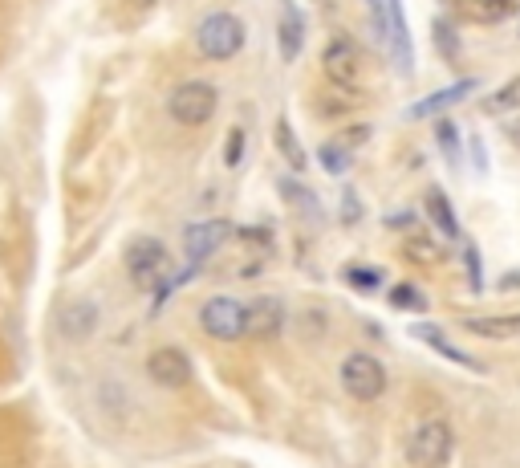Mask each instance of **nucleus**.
I'll use <instances>...</instances> for the list:
<instances>
[{
    "instance_id": "obj_1",
    "label": "nucleus",
    "mask_w": 520,
    "mask_h": 468,
    "mask_svg": "<svg viewBox=\"0 0 520 468\" xmlns=\"http://www.w3.org/2000/svg\"><path fill=\"white\" fill-rule=\"evenodd\" d=\"M244 21L236 13H208L200 21V29H195V45H200L204 57H212V62H228V57H236L244 49Z\"/></svg>"
},
{
    "instance_id": "obj_2",
    "label": "nucleus",
    "mask_w": 520,
    "mask_h": 468,
    "mask_svg": "<svg viewBox=\"0 0 520 468\" xmlns=\"http://www.w3.org/2000/svg\"><path fill=\"white\" fill-rule=\"evenodd\" d=\"M220 106V94L212 82H200V78H191V82H179L167 98V110H171V119L183 123V127H204L212 114Z\"/></svg>"
},
{
    "instance_id": "obj_3",
    "label": "nucleus",
    "mask_w": 520,
    "mask_h": 468,
    "mask_svg": "<svg viewBox=\"0 0 520 468\" xmlns=\"http://www.w3.org/2000/svg\"><path fill=\"white\" fill-rule=\"evenodd\" d=\"M455 436L443 420H423L411 436H407V464L411 468H443L451 460Z\"/></svg>"
},
{
    "instance_id": "obj_4",
    "label": "nucleus",
    "mask_w": 520,
    "mask_h": 468,
    "mask_svg": "<svg viewBox=\"0 0 520 468\" xmlns=\"http://www.w3.org/2000/svg\"><path fill=\"white\" fill-rule=\"evenodd\" d=\"M342 387L358 403H374L386 391V367L374 355H366V350H354V355L342 359Z\"/></svg>"
},
{
    "instance_id": "obj_5",
    "label": "nucleus",
    "mask_w": 520,
    "mask_h": 468,
    "mask_svg": "<svg viewBox=\"0 0 520 468\" xmlns=\"http://www.w3.org/2000/svg\"><path fill=\"white\" fill-rule=\"evenodd\" d=\"M126 273H130V281H135L139 289H155L159 281H167L171 257H167L163 241H155V237L130 241V249H126Z\"/></svg>"
},
{
    "instance_id": "obj_6",
    "label": "nucleus",
    "mask_w": 520,
    "mask_h": 468,
    "mask_svg": "<svg viewBox=\"0 0 520 468\" xmlns=\"http://www.w3.org/2000/svg\"><path fill=\"white\" fill-rule=\"evenodd\" d=\"M244 322H248L244 302H236V298H228V294H216V298H208V302L200 306V326H204L216 342H236V338H244Z\"/></svg>"
},
{
    "instance_id": "obj_7",
    "label": "nucleus",
    "mask_w": 520,
    "mask_h": 468,
    "mask_svg": "<svg viewBox=\"0 0 520 468\" xmlns=\"http://www.w3.org/2000/svg\"><path fill=\"white\" fill-rule=\"evenodd\" d=\"M382 5V33H386V45H390V57H395V70L399 74H411L415 70V45H411V29H407V13H403V0H378Z\"/></svg>"
},
{
    "instance_id": "obj_8",
    "label": "nucleus",
    "mask_w": 520,
    "mask_h": 468,
    "mask_svg": "<svg viewBox=\"0 0 520 468\" xmlns=\"http://www.w3.org/2000/svg\"><path fill=\"white\" fill-rule=\"evenodd\" d=\"M228 237H232V224H228V220L187 224V228H183V257H187V265H204L208 257H216Z\"/></svg>"
},
{
    "instance_id": "obj_9",
    "label": "nucleus",
    "mask_w": 520,
    "mask_h": 468,
    "mask_svg": "<svg viewBox=\"0 0 520 468\" xmlns=\"http://www.w3.org/2000/svg\"><path fill=\"white\" fill-rule=\"evenodd\" d=\"M321 70H325V78H330L334 86L354 90L358 70H362V62H358V45L346 41V37H334L330 45H325V53H321Z\"/></svg>"
},
{
    "instance_id": "obj_10",
    "label": "nucleus",
    "mask_w": 520,
    "mask_h": 468,
    "mask_svg": "<svg viewBox=\"0 0 520 468\" xmlns=\"http://www.w3.org/2000/svg\"><path fill=\"white\" fill-rule=\"evenodd\" d=\"M147 375H151L159 387L179 391V387L191 383V359L183 355L179 346H159V350H151V359H147Z\"/></svg>"
},
{
    "instance_id": "obj_11",
    "label": "nucleus",
    "mask_w": 520,
    "mask_h": 468,
    "mask_svg": "<svg viewBox=\"0 0 520 468\" xmlns=\"http://www.w3.org/2000/svg\"><path fill=\"white\" fill-rule=\"evenodd\" d=\"M476 78H460L455 86H447V90H435V94H427V98H419L411 110H407V119H435V114H443V110H451V106H460V102H468L472 94H476Z\"/></svg>"
},
{
    "instance_id": "obj_12",
    "label": "nucleus",
    "mask_w": 520,
    "mask_h": 468,
    "mask_svg": "<svg viewBox=\"0 0 520 468\" xmlns=\"http://www.w3.org/2000/svg\"><path fill=\"white\" fill-rule=\"evenodd\" d=\"M244 310H248L244 334L260 338V342H273V338L281 334V326H285V306H281L277 298H256V302L244 306Z\"/></svg>"
},
{
    "instance_id": "obj_13",
    "label": "nucleus",
    "mask_w": 520,
    "mask_h": 468,
    "mask_svg": "<svg viewBox=\"0 0 520 468\" xmlns=\"http://www.w3.org/2000/svg\"><path fill=\"white\" fill-rule=\"evenodd\" d=\"M464 330H472L476 338H520V314H472L464 318Z\"/></svg>"
},
{
    "instance_id": "obj_14",
    "label": "nucleus",
    "mask_w": 520,
    "mask_h": 468,
    "mask_svg": "<svg viewBox=\"0 0 520 468\" xmlns=\"http://www.w3.org/2000/svg\"><path fill=\"white\" fill-rule=\"evenodd\" d=\"M98 326V306L94 302H70L61 310V330L70 338H86Z\"/></svg>"
},
{
    "instance_id": "obj_15",
    "label": "nucleus",
    "mask_w": 520,
    "mask_h": 468,
    "mask_svg": "<svg viewBox=\"0 0 520 468\" xmlns=\"http://www.w3.org/2000/svg\"><path fill=\"white\" fill-rule=\"evenodd\" d=\"M411 334H415V338H423V342H431V346L439 350L443 359H455L460 367H476V359H468L464 350H455V346L447 342V334H443V330H439L435 322H415V326H411Z\"/></svg>"
},
{
    "instance_id": "obj_16",
    "label": "nucleus",
    "mask_w": 520,
    "mask_h": 468,
    "mask_svg": "<svg viewBox=\"0 0 520 468\" xmlns=\"http://www.w3.org/2000/svg\"><path fill=\"white\" fill-rule=\"evenodd\" d=\"M468 17L480 21V25H500L516 13V0H468Z\"/></svg>"
},
{
    "instance_id": "obj_17",
    "label": "nucleus",
    "mask_w": 520,
    "mask_h": 468,
    "mask_svg": "<svg viewBox=\"0 0 520 468\" xmlns=\"http://www.w3.org/2000/svg\"><path fill=\"white\" fill-rule=\"evenodd\" d=\"M301 45H305V21H301V13L285 9V17H281V57L285 62H297Z\"/></svg>"
},
{
    "instance_id": "obj_18",
    "label": "nucleus",
    "mask_w": 520,
    "mask_h": 468,
    "mask_svg": "<svg viewBox=\"0 0 520 468\" xmlns=\"http://www.w3.org/2000/svg\"><path fill=\"white\" fill-rule=\"evenodd\" d=\"M427 216L435 220L439 232H447V237H460V220H455V208L447 204V196L439 188L427 192Z\"/></svg>"
},
{
    "instance_id": "obj_19",
    "label": "nucleus",
    "mask_w": 520,
    "mask_h": 468,
    "mask_svg": "<svg viewBox=\"0 0 520 468\" xmlns=\"http://www.w3.org/2000/svg\"><path fill=\"white\" fill-rule=\"evenodd\" d=\"M431 41H435V49H439L443 62H455V57H460V33H455V25H451L447 17H435Z\"/></svg>"
},
{
    "instance_id": "obj_20",
    "label": "nucleus",
    "mask_w": 520,
    "mask_h": 468,
    "mask_svg": "<svg viewBox=\"0 0 520 468\" xmlns=\"http://www.w3.org/2000/svg\"><path fill=\"white\" fill-rule=\"evenodd\" d=\"M484 110H488V114H512V110H520V74L508 78L496 94H488V98H484Z\"/></svg>"
},
{
    "instance_id": "obj_21",
    "label": "nucleus",
    "mask_w": 520,
    "mask_h": 468,
    "mask_svg": "<svg viewBox=\"0 0 520 468\" xmlns=\"http://www.w3.org/2000/svg\"><path fill=\"white\" fill-rule=\"evenodd\" d=\"M317 163H321L325 171H330V175H346V171H350V163H354V151H350V147H342L338 139H330V143H321Z\"/></svg>"
},
{
    "instance_id": "obj_22",
    "label": "nucleus",
    "mask_w": 520,
    "mask_h": 468,
    "mask_svg": "<svg viewBox=\"0 0 520 468\" xmlns=\"http://www.w3.org/2000/svg\"><path fill=\"white\" fill-rule=\"evenodd\" d=\"M277 184H281V196H285V200H289V204H293V208H297L305 220H317V216H321L317 200H313V196H309L301 184H293V180H277Z\"/></svg>"
},
{
    "instance_id": "obj_23",
    "label": "nucleus",
    "mask_w": 520,
    "mask_h": 468,
    "mask_svg": "<svg viewBox=\"0 0 520 468\" xmlns=\"http://www.w3.org/2000/svg\"><path fill=\"white\" fill-rule=\"evenodd\" d=\"M273 135H277V147H281V155H285V159L293 163V171H301V167H305V151H301V139L293 135V127H289V123L281 119Z\"/></svg>"
},
{
    "instance_id": "obj_24",
    "label": "nucleus",
    "mask_w": 520,
    "mask_h": 468,
    "mask_svg": "<svg viewBox=\"0 0 520 468\" xmlns=\"http://www.w3.org/2000/svg\"><path fill=\"white\" fill-rule=\"evenodd\" d=\"M346 285L350 289H358V294H374L378 289V281H382V273L378 269H370V265H346Z\"/></svg>"
},
{
    "instance_id": "obj_25",
    "label": "nucleus",
    "mask_w": 520,
    "mask_h": 468,
    "mask_svg": "<svg viewBox=\"0 0 520 468\" xmlns=\"http://www.w3.org/2000/svg\"><path fill=\"white\" fill-rule=\"evenodd\" d=\"M390 302H395V306H407V310H427V298L419 294V289L415 285H399V289H390Z\"/></svg>"
},
{
    "instance_id": "obj_26",
    "label": "nucleus",
    "mask_w": 520,
    "mask_h": 468,
    "mask_svg": "<svg viewBox=\"0 0 520 468\" xmlns=\"http://www.w3.org/2000/svg\"><path fill=\"white\" fill-rule=\"evenodd\" d=\"M240 147H244V131H232V135H228V143H224V163H228V167H236V163H240V155H244Z\"/></svg>"
},
{
    "instance_id": "obj_27",
    "label": "nucleus",
    "mask_w": 520,
    "mask_h": 468,
    "mask_svg": "<svg viewBox=\"0 0 520 468\" xmlns=\"http://www.w3.org/2000/svg\"><path fill=\"white\" fill-rule=\"evenodd\" d=\"M464 261H468V277H472V289H484V273H480V257H476V245H464Z\"/></svg>"
},
{
    "instance_id": "obj_28",
    "label": "nucleus",
    "mask_w": 520,
    "mask_h": 468,
    "mask_svg": "<svg viewBox=\"0 0 520 468\" xmlns=\"http://www.w3.org/2000/svg\"><path fill=\"white\" fill-rule=\"evenodd\" d=\"M439 143L447 147V159L460 155V135H455V127H451V123H439Z\"/></svg>"
},
{
    "instance_id": "obj_29",
    "label": "nucleus",
    "mask_w": 520,
    "mask_h": 468,
    "mask_svg": "<svg viewBox=\"0 0 520 468\" xmlns=\"http://www.w3.org/2000/svg\"><path fill=\"white\" fill-rule=\"evenodd\" d=\"M342 208H346V216H342L346 224H354V220H362V204H354V192H350V188L342 192Z\"/></svg>"
},
{
    "instance_id": "obj_30",
    "label": "nucleus",
    "mask_w": 520,
    "mask_h": 468,
    "mask_svg": "<svg viewBox=\"0 0 520 468\" xmlns=\"http://www.w3.org/2000/svg\"><path fill=\"white\" fill-rule=\"evenodd\" d=\"M366 9H370V17H374V21L382 17V5H378V0H366Z\"/></svg>"
}]
</instances>
